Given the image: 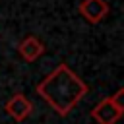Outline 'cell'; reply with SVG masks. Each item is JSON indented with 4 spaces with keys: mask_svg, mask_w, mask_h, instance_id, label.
I'll return each instance as SVG.
<instances>
[{
    "mask_svg": "<svg viewBox=\"0 0 124 124\" xmlns=\"http://www.w3.org/2000/svg\"><path fill=\"white\" fill-rule=\"evenodd\" d=\"M37 93L60 116H68L74 107L87 95V83L76 76L68 64H58L39 85Z\"/></svg>",
    "mask_w": 124,
    "mask_h": 124,
    "instance_id": "obj_1",
    "label": "cell"
},
{
    "mask_svg": "<svg viewBox=\"0 0 124 124\" xmlns=\"http://www.w3.org/2000/svg\"><path fill=\"white\" fill-rule=\"evenodd\" d=\"M122 112H124V107L122 105H116L112 101V97H105L91 110V118L97 124H116L120 120Z\"/></svg>",
    "mask_w": 124,
    "mask_h": 124,
    "instance_id": "obj_2",
    "label": "cell"
},
{
    "mask_svg": "<svg viewBox=\"0 0 124 124\" xmlns=\"http://www.w3.org/2000/svg\"><path fill=\"white\" fill-rule=\"evenodd\" d=\"M4 110H6V114L12 116L16 122H23V120L31 114V110H33V103H31L23 93H16L12 99L6 101Z\"/></svg>",
    "mask_w": 124,
    "mask_h": 124,
    "instance_id": "obj_3",
    "label": "cell"
},
{
    "mask_svg": "<svg viewBox=\"0 0 124 124\" xmlns=\"http://www.w3.org/2000/svg\"><path fill=\"white\" fill-rule=\"evenodd\" d=\"M79 14L89 23H101L108 16V4L105 0H83L79 4Z\"/></svg>",
    "mask_w": 124,
    "mask_h": 124,
    "instance_id": "obj_4",
    "label": "cell"
},
{
    "mask_svg": "<svg viewBox=\"0 0 124 124\" xmlns=\"http://www.w3.org/2000/svg\"><path fill=\"white\" fill-rule=\"evenodd\" d=\"M17 50H19V54H21L27 62H33V60H37V58L45 52V45H43L37 37L29 35V37H25V39L17 45Z\"/></svg>",
    "mask_w": 124,
    "mask_h": 124,
    "instance_id": "obj_5",
    "label": "cell"
},
{
    "mask_svg": "<svg viewBox=\"0 0 124 124\" xmlns=\"http://www.w3.org/2000/svg\"><path fill=\"white\" fill-rule=\"evenodd\" d=\"M110 97H112V101H114L116 105H122V107H124V89H122V87H120L114 95H110Z\"/></svg>",
    "mask_w": 124,
    "mask_h": 124,
    "instance_id": "obj_6",
    "label": "cell"
}]
</instances>
